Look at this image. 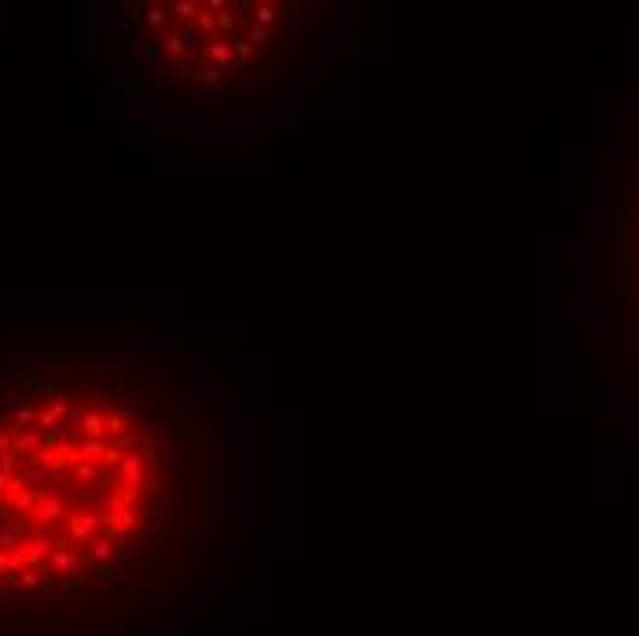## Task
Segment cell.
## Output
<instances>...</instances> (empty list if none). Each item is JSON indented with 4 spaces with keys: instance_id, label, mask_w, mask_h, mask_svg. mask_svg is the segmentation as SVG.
Masks as SVG:
<instances>
[{
    "instance_id": "obj_1",
    "label": "cell",
    "mask_w": 639,
    "mask_h": 636,
    "mask_svg": "<svg viewBox=\"0 0 639 636\" xmlns=\"http://www.w3.org/2000/svg\"><path fill=\"white\" fill-rule=\"evenodd\" d=\"M225 486V427L169 357L0 346V636L162 618L206 563Z\"/></svg>"
},
{
    "instance_id": "obj_2",
    "label": "cell",
    "mask_w": 639,
    "mask_h": 636,
    "mask_svg": "<svg viewBox=\"0 0 639 636\" xmlns=\"http://www.w3.org/2000/svg\"><path fill=\"white\" fill-rule=\"evenodd\" d=\"M129 70L180 100L232 96L272 74L294 45L291 4H133Z\"/></svg>"
}]
</instances>
